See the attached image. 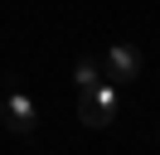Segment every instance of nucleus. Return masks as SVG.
<instances>
[{"instance_id":"f257e3e1","label":"nucleus","mask_w":160,"mask_h":155,"mask_svg":"<svg viewBox=\"0 0 160 155\" xmlns=\"http://www.w3.org/2000/svg\"><path fill=\"white\" fill-rule=\"evenodd\" d=\"M0 121H5V131L15 136H34L39 131V107H34V97L24 92L20 78H5V87H0Z\"/></svg>"},{"instance_id":"f03ea898","label":"nucleus","mask_w":160,"mask_h":155,"mask_svg":"<svg viewBox=\"0 0 160 155\" xmlns=\"http://www.w3.org/2000/svg\"><path fill=\"white\" fill-rule=\"evenodd\" d=\"M117 112H121V87L107 82V78H102L92 92L78 97V116H82V126H88V131H107V126L117 121Z\"/></svg>"},{"instance_id":"7ed1b4c3","label":"nucleus","mask_w":160,"mask_h":155,"mask_svg":"<svg viewBox=\"0 0 160 155\" xmlns=\"http://www.w3.org/2000/svg\"><path fill=\"white\" fill-rule=\"evenodd\" d=\"M141 68H146V58H141L136 44H107V53H102V78L107 82H136Z\"/></svg>"},{"instance_id":"20e7f679","label":"nucleus","mask_w":160,"mask_h":155,"mask_svg":"<svg viewBox=\"0 0 160 155\" xmlns=\"http://www.w3.org/2000/svg\"><path fill=\"white\" fill-rule=\"evenodd\" d=\"M97 82H102V58H92V53L73 58V87H78V97H82V92H92Z\"/></svg>"}]
</instances>
